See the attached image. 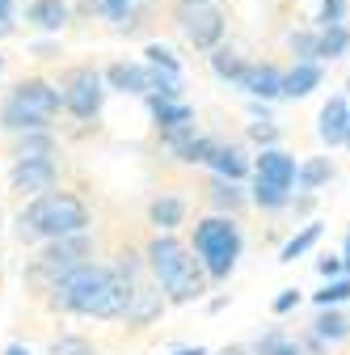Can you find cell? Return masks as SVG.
Returning <instances> with one entry per match:
<instances>
[{"instance_id":"cell-1","label":"cell","mask_w":350,"mask_h":355,"mask_svg":"<svg viewBox=\"0 0 350 355\" xmlns=\"http://www.w3.org/2000/svg\"><path fill=\"white\" fill-rule=\"evenodd\" d=\"M131 288L114 266L106 262H80L68 275H59L47 288V304L55 313H76V318H98V322H118L127 313Z\"/></svg>"},{"instance_id":"cell-2","label":"cell","mask_w":350,"mask_h":355,"mask_svg":"<svg viewBox=\"0 0 350 355\" xmlns=\"http://www.w3.org/2000/svg\"><path fill=\"white\" fill-rule=\"evenodd\" d=\"M89 207H84L80 195L72 191H47V195H34L17 220H13V233L21 245H38V241H51V237H72V233H89Z\"/></svg>"},{"instance_id":"cell-3","label":"cell","mask_w":350,"mask_h":355,"mask_svg":"<svg viewBox=\"0 0 350 355\" xmlns=\"http://www.w3.org/2000/svg\"><path fill=\"white\" fill-rule=\"evenodd\" d=\"M144 262H148L152 284L165 292V304H190L207 288V275H203L199 258H190V245H182L173 233H156L148 241Z\"/></svg>"},{"instance_id":"cell-4","label":"cell","mask_w":350,"mask_h":355,"mask_svg":"<svg viewBox=\"0 0 350 355\" xmlns=\"http://www.w3.org/2000/svg\"><path fill=\"white\" fill-rule=\"evenodd\" d=\"M59 89L42 76L17 80L9 89V98L0 102V127L5 131H51V119L59 114Z\"/></svg>"},{"instance_id":"cell-5","label":"cell","mask_w":350,"mask_h":355,"mask_svg":"<svg viewBox=\"0 0 350 355\" xmlns=\"http://www.w3.org/2000/svg\"><path fill=\"white\" fill-rule=\"evenodd\" d=\"M190 254H199V266H203L207 279H215V284L228 279L237 258H241V225H237V216L215 211V216L199 220Z\"/></svg>"},{"instance_id":"cell-6","label":"cell","mask_w":350,"mask_h":355,"mask_svg":"<svg viewBox=\"0 0 350 355\" xmlns=\"http://www.w3.org/2000/svg\"><path fill=\"white\" fill-rule=\"evenodd\" d=\"M89 254H93L89 233H72V237L38 241V254H34V258H30V266H26V279H30V288L47 292L59 275H68V271H72V266L89 262Z\"/></svg>"},{"instance_id":"cell-7","label":"cell","mask_w":350,"mask_h":355,"mask_svg":"<svg viewBox=\"0 0 350 355\" xmlns=\"http://www.w3.org/2000/svg\"><path fill=\"white\" fill-rule=\"evenodd\" d=\"M59 102H64V110H68L72 119H98V110H102V102H106V80H102V72L76 68V72L68 76V85H64Z\"/></svg>"},{"instance_id":"cell-8","label":"cell","mask_w":350,"mask_h":355,"mask_svg":"<svg viewBox=\"0 0 350 355\" xmlns=\"http://www.w3.org/2000/svg\"><path fill=\"white\" fill-rule=\"evenodd\" d=\"M55 178H59V161L55 157H47V161H13L9 187H13V195L34 199V195L55 191Z\"/></svg>"},{"instance_id":"cell-9","label":"cell","mask_w":350,"mask_h":355,"mask_svg":"<svg viewBox=\"0 0 350 355\" xmlns=\"http://www.w3.org/2000/svg\"><path fill=\"white\" fill-rule=\"evenodd\" d=\"M182 30L199 51H211V47H220V38H224V13L211 9V5H186Z\"/></svg>"},{"instance_id":"cell-10","label":"cell","mask_w":350,"mask_h":355,"mask_svg":"<svg viewBox=\"0 0 350 355\" xmlns=\"http://www.w3.org/2000/svg\"><path fill=\"white\" fill-rule=\"evenodd\" d=\"M237 85L245 89L253 102H275V98H283V72L270 68V64H245V72L237 76Z\"/></svg>"},{"instance_id":"cell-11","label":"cell","mask_w":350,"mask_h":355,"mask_svg":"<svg viewBox=\"0 0 350 355\" xmlns=\"http://www.w3.org/2000/svg\"><path fill=\"white\" fill-rule=\"evenodd\" d=\"M253 173L261 178V182H270V187L291 191L295 187V157L283 153V148H261L257 161H253Z\"/></svg>"},{"instance_id":"cell-12","label":"cell","mask_w":350,"mask_h":355,"mask_svg":"<svg viewBox=\"0 0 350 355\" xmlns=\"http://www.w3.org/2000/svg\"><path fill=\"white\" fill-rule=\"evenodd\" d=\"M160 309H165L160 288H156V284H148V279H140L136 288H131V300H127L122 322H131V326H148V322H156V318H160Z\"/></svg>"},{"instance_id":"cell-13","label":"cell","mask_w":350,"mask_h":355,"mask_svg":"<svg viewBox=\"0 0 350 355\" xmlns=\"http://www.w3.org/2000/svg\"><path fill=\"white\" fill-rule=\"evenodd\" d=\"M102 80H106L110 89H118V94H136V98H144V94H148V64H127V60H118V64L106 68Z\"/></svg>"},{"instance_id":"cell-14","label":"cell","mask_w":350,"mask_h":355,"mask_svg":"<svg viewBox=\"0 0 350 355\" xmlns=\"http://www.w3.org/2000/svg\"><path fill=\"white\" fill-rule=\"evenodd\" d=\"M346 119H350V102L338 94V98H329L325 106H321V119H317V136L329 144V148H338L342 144V136H346Z\"/></svg>"},{"instance_id":"cell-15","label":"cell","mask_w":350,"mask_h":355,"mask_svg":"<svg viewBox=\"0 0 350 355\" xmlns=\"http://www.w3.org/2000/svg\"><path fill=\"white\" fill-rule=\"evenodd\" d=\"M317 85H321V64L317 60H295V68L283 72V98L300 102V98H308Z\"/></svg>"},{"instance_id":"cell-16","label":"cell","mask_w":350,"mask_h":355,"mask_svg":"<svg viewBox=\"0 0 350 355\" xmlns=\"http://www.w3.org/2000/svg\"><path fill=\"white\" fill-rule=\"evenodd\" d=\"M207 165L215 169V178H224V182H241V178L249 173V157H245L241 144H215Z\"/></svg>"},{"instance_id":"cell-17","label":"cell","mask_w":350,"mask_h":355,"mask_svg":"<svg viewBox=\"0 0 350 355\" xmlns=\"http://www.w3.org/2000/svg\"><path fill=\"white\" fill-rule=\"evenodd\" d=\"M9 153H13V161H47V157H55V136L51 131H17Z\"/></svg>"},{"instance_id":"cell-18","label":"cell","mask_w":350,"mask_h":355,"mask_svg":"<svg viewBox=\"0 0 350 355\" xmlns=\"http://www.w3.org/2000/svg\"><path fill=\"white\" fill-rule=\"evenodd\" d=\"M148 110L156 119V131L160 136H169V131H182V127H194V110L186 102H156L148 98Z\"/></svg>"},{"instance_id":"cell-19","label":"cell","mask_w":350,"mask_h":355,"mask_svg":"<svg viewBox=\"0 0 350 355\" xmlns=\"http://www.w3.org/2000/svg\"><path fill=\"white\" fill-rule=\"evenodd\" d=\"M148 220H152L156 233H173V229L186 220V199H178V195H160V199H152V203H148Z\"/></svg>"},{"instance_id":"cell-20","label":"cell","mask_w":350,"mask_h":355,"mask_svg":"<svg viewBox=\"0 0 350 355\" xmlns=\"http://www.w3.org/2000/svg\"><path fill=\"white\" fill-rule=\"evenodd\" d=\"M325 182H333V161L329 157H308L304 165H295V187L300 191H321Z\"/></svg>"},{"instance_id":"cell-21","label":"cell","mask_w":350,"mask_h":355,"mask_svg":"<svg viewBox=\"0 0 350 355\" xmlns=\"http://www.w3.org/2000/svg\"><path fill=\"white\" fill-rule=\"evenodd\" d=\"M346 51H350L346 21L342 26H321V34H317V60H342Z\"/></svg>"},{"instance_id":"cell-22","label":"cell","mask_w":350,"mask_h":355,"mask_svg":"<svg viewBox=\"0 0 350 355\" xmlns=\"http://www.w3.org/2000/svg\"><path fill=\"white\" fill-rule=\"evenodd\" d=\"M30 21L38 30H64L68 5H64V0H34V5H30Z\"/></svg>"},{"instance_id":"cell-23","label":"cell","mask_w":350,"mask_h":355,"mask_svg":"<svg viewBox=\"0 0 350 355\" xmlns=\"http://www.w3.org/2000/svg\"><path fill=\"white\" fill-rule=\"evenodd\" d=\"M211 203H215V211H224V216H237V211L245 207L241 182H224V178H215V182H211Z\"/></svg>"},{"instance_id":"cell-24","label":"cell","mask_w":350,"mask_h":355,"mask_svg":"<svg viewBox=\"0 0 350 355\" xmlns=\"http://www.w3.org/2000/svg\"><path fill=\"white\" fill-rule=\"evenodd\" d=\"M321 233H325V225H317V220H313V225H304L287 245H283V254H279V262H295V258H304V254H308L317 241H321Z\"/></svg>"},{"instance_id":"cell-25","label":"cell","mask_w":350,"mask_h":355,"mask_svg":"<svg viewBox=\"0 0 350 355\" xmlns=\"http://www.w3.org/2000/svg\"><path fill=\"white\" fill-rule=\"evenodd\" d=\"M211 153H215V140H211V136H199V131H194L186 144L173 148V157H178L182 165H207V161H211Z\"/></svg>"},{"instance_id":"cell-26","label":"cell","mask_w":350,"mask_h":355,"mask_svg":"<svg viewBox=\"0 0 350 355\" xmlns=\"http://www.w3.org/2000/svg\"><path fill=\"white\" fill-rule=\"evenodd\" d=\"M211 72L220 76V80H232L237 85V76L245 72V60L232 47H211Z\"/></svg>"},{"instance_id":"cell-27","label":"cell","mask_w":350,"mask_h":355,"mask_svg":"<svg viewBox=\"0 0 350 355\" xmlns=\"http://www.w3.org/2000/svg\"><path fill=\"white\" fill-rule=\"evenodd\" d=\"M253 203H257L261 211H283V207L291 203V191L270 187V182H261V178H253Z\"/></svg>"},{"instance_id":"cell-28","label":"cell","mask_w":350,"mask_h":355,"mask_svg":"<svg viewBox=\"0 0 350 355\" xmlns=\"http://www.w3.org/2000/svg\"><path fill=\"white\" fill-rule=\"evenodd\" d=\"M253 355H300V343L287 338L283 330H266V334L253 343Z\"/></svg>"},{"instance_id":"cell-29","label":"cell","mask_w":350,"mask_h":355,"mask_svg":"<svg viewBox=\"0 0 350 355\" xmlns=\"http://www.w3.org/2000/svg\"><path fill=\"white\" fill-rule=\"evenodd\" d=\"M350 334V322L338 313V309H321V318H317V338L321 343H342Z\"/></svg>"},{"instance_id":"cell-30","label":"cell","mask_w":350,"mask_h":355,"mask_svg":"<svg viewBox=\"0 0 350 355\" xmlns=\"http://www.w3.org/2000/svg\"><path fill=\"white\" fill-rule=\"evenodd\" d=\"M342 300H350V275H338V279H325V288L317 292V304H321V309H338Z\"/></svg>"},{"instance_id":"cell-31","label":"cell","mask_w":350,"mask_h":355,"mask_svg":"<svg viewBox=\"0 0 350 355\" xmlns=\"http://www.w3.org/2000/svg\"><path fill=\"white\" fill-rule=\"evenodd\" d=\"M51 355H98V347L89 338H80V334H59L51 343Z\"/></svg>"},{"instance_id":"cell-32","label":"cell","mask_w":350,"mask_h":355,"mask_svg":"<svg viewBox=\"0 0 350 355\" xmlns=\"http://www.w3.org/2000/svg\"><path fill=\"white\" fill-rule=\"evenodd\" d=\"M144 55H148V64H152V68H160V72H173V76H182V64L173 60V51H169V47H160V42H152V47H148Z\"/></svg>"},{"instance_id":"cell-33","label":"cell","mask_w":350,"mask_h":355,"mask_svg":"<svg viewBox=\"0 0 350 355\" xmlns=\"http://www.w3.org/2000/svg\"><path fill=\"white\" fill-rule=\"evenodd\" d=\"M291 51H295V60H317V34L313 30L291 34Z\"/></svg>"},{"instance_id":"cell-34","label":"cell","mask_w":350,"mask_h":355,"mask_svg":"<svg viewBox=\"0 0 350 355\" xmlns=\"http://www.w3.org/2000/svg\"><path fill=\"white\" fill-rule=\"evenodd\" d=\"M249 136H253L261 148H275V140H279V127H275L270 119H261V123H249Z\"/></svg>"},{"instance_id":"cell-35","label":"cell","mask_w":350,"mask_h":355,"mask_svg":"<svg viewBox=\"0 0 350 355\" xmlns=\"http://www.w3.org/2000/svg\"><path fill=\"white\" fill-rule=\"evenodd\" d=\"M346 21V0H321V26H342Z\"/></svg>"},{"instance_id":"cell-36","label":"cell","mask_w":350,"mask_h":355,"mask_svg":"<svg viewBox=\"0 0 350 355\" xmlns=\"http://www.w3.org/2000/svg\"><path fill=\"white\" fill-rule=\"evenodd\" d=\"M102 5L118 26H131V5H136V0H102Z\"/></svg>"},{"instance_id":"cell-37","label":"cell","mask_w":350,"mask_h":355,"mask_svg":"<svg viewBox=\"0 0 350 355\" xmlns=\"http://www.w3.org/2000/svg\"><path fill=\"white\" fill-rule=\"evenodd\" d=\"M295 304H300V288H287V292H279V296H275V313L283 318V313H291Z\"/></svg>"},{"instance_id":"cell-38","label":"cell","mask_w":350,"mask_h":355,"mask_svg":"<svg viewBox=\"0 0 350 355\" xmlns=\"http://www.w3.org/2000/svg\"><path fill=\"white\" fill-rule=\"evenodd\" d=\"M317 271H321L325 279H338V275H342V258H321V262H317Z\"/></svg>"},{"instance_id":"cell-39","label":"cell","mask_w":350,"mask_h":355,"mask_svg":"<svg viewBox=\"0 0 350 355\" xmlns=\"http://www.w3.org/2000/svg\"><path fill=\"white\" fill-rule=\"evenodd\" d=\"M9 17H13V0H0V26H9Z\"/></svg>"},{"instance_id":"cell-40","label":"cell","mask_w":350,"mask_h":355,"mask_svg":"<svg viewBox=\"0 0 350 355\" xmlns=\"http://www.w3.org/2000/svg\"><path fill=\"white\" fill-rule=\"evenodd\" d=\"M342 271L350 275V233H346V245H342Z\"/></svg>"},{"instance_id":"cell-41","label":"cell","mask_w":350,"mask_h":355,"mask_svg":"<svg viewBox=\"0 0 350 355\" xmlns=\"http://www.w3.org/2000/svg\"><path fill=\"white\" fill-rule=\"evenodd\" d=\"M173 355H207V351H203V347H178Z\"/></svg>"},{"instance_id":"cell-42","label":"cell","mask_w":350,"mask_h":355,"mask_svg":"<svg viewBox=\"0 0 350 355\" xmlns=\"http://www.w3.org/2000/svg\"><path fill=\"white\" fill-rule=\"evenodd\" d=\"M5 355H30V351H26L21 343H13V347H5Z\"/></svg>"},{"instance_id":"cell-43","label":"cell","mask_w":350,"mask_h":355,"mask_svg":"<svg viewBox=\"0 0 350 355\" xmlns=\"http://www.w3.org/2000/svg\"><path fill=\"white\" fill-rule=\"evenodd\" d=\"M342 144H350V119H346V136H342Z\"/></svg>"},{"instance_id":"cell-44","label":"cell","mask_w":350,"mask_h":355,"mask_svg":"<svg viewBox=\"0 0 350 355\" xmlns=\"http://www.w3.org/2000/svg\"><path fill=\"white\" fill-rule=\"evenodd\" d=\"M182 5H211V0H182Z\"/></svg>"},{"instance_id":"cell-45","label":"cell","mask_w":350,"mask_h":355,"mask_svg":"<svg viewBox=\"0 0 350 355\" xmlns=\"http://www.w3.org/2000/svg\"><path fill=\"white\" fill-rule=\"evenodd\" d=\"M224 355H245V351H241V347H232V351H224Z\"/></svg>"},{"instance_id":"cell-46","label":"cell","mask_w":350,"mask_h":355,"mask_svg":"<svg viewBox=\"0 0 350 355\" xmlns=\"http://www.w3.org/2000/svg\"><path fill=\"white\" fill-rule=\"evenodd\" d=\"M0 68H5V55H0Z\"/></svg>"}]
</instances>
